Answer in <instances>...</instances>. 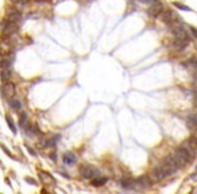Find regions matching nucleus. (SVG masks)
<instances>
[{"instance_id": "1", "label": "nucleus", "mask_w": 197, "mask_h": 194, "mask_svg": "<svg viewBox=\"0 0 197 194\" xmlns=\"http://www.w3.org/2000/svg\"><path fill=\"white\" fill-rule=\"evenodd\" d=\"M173 174H174V171H173L167 164L163 163V162L152 170V175H154V179H155V181H163V179H166L167 176L173 175Z\"/></svg>"}, {"instance_id": "24", "label": "nucleus", "mask_w": 197, "mask_h": 194, "mask_svg": "<svg viewBox=\"0 0 197 194\" xmlns=\"http://www.w3.org/2000/svg\"><path fill=\"white\" fill-rule=\"evenodd\" d=\"M50 158L53 159V160H57V154H55V152H51V154H50Z\"/></svg>"}, {"instance_id": "13", "label": "nucleus", "mask_w": 197, "mask_h": 194, "mask_svg": "<svg viewBox=\"0 0 197 194\" xmlns=\"http://www.w3.org/2000/svg\"><path fill=\"white\" fill-rule=\"evenodd\" d=\"M12 77V71H11V67L9 69H1L0 71V79L3 81V82H8L9 79Z\"/></svg>"}, {"instance_id": "11", "label": "nucleus", "mask_w": 197, "mask_h": 194, "mask_svg": "<svg viewBox=\"0 0 197 194\" xmlns=\"http://www.w3.org/2000/svg\"><path fill=\"white\" fill-rule=\"evenodd\" d=\"M39 178H40V181L43 182V183H50V185H53L54 182H55V179H54L53 176L50 175L47 171L39 172Z\"/></svg>"}, {"instance_id": "5", "label": "nucleus", "mask_w": 197, "mask_h": 194, "mask_svg": "<svg viewBox=\"0 0 197 194\" xmlns=\"http://www.w3.org/2000/svg\"><path fill=\"white\" fill-rule=\"evenodd\" d=\"M80 172L84 178H88V179H93V178L100 175V171L96 170L94 167H92V166H84V167H81Z\"/></svg>"}, {"instance_id": "19", "label": "nucleus", "mask_w": 197, "mask_h": 194, "mask_svg": "<svg viewBox=\"0 0 197 194\" xmlns=\"http://www.w3.org/2000/svg\"><path fill=\"white\" fill-rule=\"evenodd\" d=\"M5 120H7V124H8L9 129H11L13 133H16V128H15V124H13V121L11 120V117H9V116H5Z\"/></svg>"}, {"instance_id": "22", "label": "nucleus", "mask_w": 197, "mask_h": 194, "mask_svg": "<svg viewBox=\"0 0 197 194\" xmlns=\"http://www.w3.org/2000/svg\"><path fill=\"white\" fill-rule=\"evenodd\" d=\"M143 3H147V4H150V5H152V4H157V3H159L158 0H142Z\"/></svg>"}, {"instance_id": "10", "label": "nucleus", "mask_w": 197, "mask_h": 194, "mask_svg": "<svg viewBox=\"0 0 197 194\" xmlns=\"http://www.w3.org/2000/svg\"><path fill=\"white\" fill-rule=\"evenodd\" d=\"M181 147H182V148H184L186 152H189V154L192 155V156H194V154H196V146H193L189 140H185L184 143L181 144Z\"/></svg>"}, {"instance_id": "4", "label": "nucleus", "mask_w": 197, "mask_h": 194, "mask_svg": "<svg viewBox=\"0 0 197 194\" xmlns=\"http://www.w3.org/2000/svg\"><path fill=\"white\" fill-rule=\"evenodd\" d=\"M152 185V181L148 178L147 175H143V176H139L136 179H134V185H132V189L135 190H143V189H147Z\"/></svg>"}, {"instance_id": "12", "label": "nucleus", "mask_w": 197, "mask_h": 194, "mask_svg": "<svg viewBox=\"0 0 197 194\" xmlns=\"http://www.w3.org/2000/svg\"><path fill=\"white\" fill-rule=\"evenodd\" d=\"M63 163L67 164V166H73L76 163V155L73 152H66L63 155Z\"/></svg>"}, {"instance_id": "3", "label": "nucleus", "mask_w": 197, "mask_h": 194, "mask_svg": "<svg viewBox=\"0 0 197 194\" xmlns=\"http://www.w3.org/2000/svg\"><path fill=\"white\" fill-rule=\"evenodd\" d=\"M18 27H19L18 23L9 22L8 19H5L4 22H3V24H1V34H3V36H5V38H7V36H11L18 31Z\"/></svg>"}, {"instance_id": "9", "label": "nucleus", "mask_w": 197, "mask_h": 194, "mask_svg": "<svg viewBox=\"0 0 197 194\" xmlns=\"http://www.w3.org/2000/svg\"><path fill=\"white\" fill-rule=\"evenodd\" d=\"M189 42H186V40H182V39H178V38H175V40L173 42V44H171V47L174 49L175 51H181V50H184L186 46H188Z\"/></svg>"}, {"instance_id": "16", "label": "nucleus", "mask_w": 197, "mask_h": 194, "mask_svg": "<svg viewBox=\"0 0 197 194\" xmlns=\"http://www.w3.org/2000/svg\"><path fill=\"white\" fill-rule=\"evenodd\" d=\"M107 183V178H98V176H96V178H93L92 179V185L93 186H103Z\"/></svg>"}, {"instance_id": "23", "label": "nucleus", "mask_w": 197, "mask_h": 194, "mask_svg": "<svg viewBox=\"0 0 197 194\" xmlns=\"http://www.w3.org/2000/svg\"><path fill=\"white\" fill-rule=\"evenodd\" d=\"M1 148H3V150L5 151V154H7V155H9V156H11V152H9V151H8V148H7V147H5L4 144H1Z\"/></svg>"}, {"instance_id": "8", "label": "nucleus", "mask_w": 197, "mask_h": 194, "mask_svg": "<svg viewBox=\"0 0 197 194\" xmlns=\"http://www.w3.org/2000/svg\"><path fill=\"white\" fill-rule=\"evenodd\" d=\"M162 18V20L166 23V24H170L173 20L175 19V16H174V13L171 12V11H167V9H165V11H162V13L159 15Z\"/></svg>"}, {"instance_id": "15", "label": "nucleus", "mask_w": 197, "mask_h": 194, "mask_svg": "<svg viewBox=\"0 0 197 194\" xmlns=\"http://www.w3.org/2000/svg\"><path fill=\"white\" fill-rule=\"evenodd\" d=\"M9 20V22H13V23H18L20 22V19H22V15H20V12H18V11H12V12L8 15V18H7Z\"/></svg>"}, {"instance_id": "20", "label": "nucleus", "mask_w": 197, "mask_h": 194, "mask_svg": "<svg viewBox=\"0 0 197 194\" xmlns=\"http://www.w3.org/2000/svg\"><path fill=\"white\" fill-rule=\"evenodd\" d=\"M174 7H177V8H179V9H182V11H192L189 7H186V5H184V4H181V3H174Z\"/></svg>"}, {"instance_id": "6", "label": "nucleus", "mask_w": 197, "mask_h": 194, "mask_svg": "<svg viewBox=\"0 0 197 194\" xmlns=\"http://www.w3.org/2000/svg\"><path fill=\"white\" fill-rule=\"evenodd\" d=\"M0 92H1L3 97H5V98H11V97L15 96V85L9 84V82H5V84L1 86Z\"/></svg>"}, {"instance_id": "26", "label": "nucleus", "mask_w": 197, "mask_h": 194, "mask_svg": "<svg viewBox=\"0 0 197 194\" xmlns=\"http://www.w3.org/2000/svg\"><path fill=\"white\" fill-rule=\"evenodd\" d=\"M196 171H197V166H196Z\"/></svg>"}, {"instance_id": "21", "label": "nucleus", "mask_w": 197, "mask_h": 194, "mask_svg": "<svg viewBox=\"0 0 197 194\" xmlns=\"http://www.w3.org/2000/svg\"><path fill=\"white\" fill-rule=\"evenodd\" d=\"M26 181L28 182L30 185H34V186H35V185H38V183H36V181H35V179H32V178H30V176H26Z\"/></svg>"}, {"instance_id": "25", "label": "nucleus", "mask_w": 197, "mask_h": 194, "mask_svg": "<svg viewBox=\"0 0 197 194\" xmlns=\"http://www.w3.org/2000/svg\"><path fill=\"white\" fill-rule=\"evenodd\" d=\"M190 30L193 31V35L197 36V30H196V28H194V27H190Z\"/></svg>"}, {"instance_id": "7", "label": "nucleus", "mask_w": 197, "mask_h": 194, "mask_svg": "<svg viewBox=\"0 0 197 194\" xmlns=\"http://www.w3.org/2000/svg\"><path fill=\"white\" fill-rule=\"evenodd\" d=\"M163 11V7H162L161 3H157V4H152L150 5V8H148V13L151 15V16H159Z\"/></svg>"}, {"instance_id": "17", "label": "nucleus", "mask_w": 197, "mask_h": 194, "mask_svg": "<svg viewBox=\"0 0 197 194\" xmlns=\"http://www.w3.org/2000/svg\"><path fill=\"white\" fill-rule=\"evenodd\" d=\"M27 121H28V120H27V115H26V113H22V115H20V119H19V125L26 129L27 125H28V123H27Z\"/></svg>"}, {"instance_id": "18", "label": "nucleus", "mask_w": 197, "mask_h": 194, "mask_svg": "<svg viewBox=\"0 0 197 194\" xmlns=\"http://www.w3.org/2000/svg\"><path fill=\"white\" fill-rule=\"evenodd\" d=\"M9 105H11V108H12L13 110H19L22 108V102L19 101V100H11Z\"/></svg>"}, {"instance_id": "2", "label": "nucleus", "mask_w": 197, "mask_h": 194, "mask_svg": "<svg viewBox=\"0 0 197 194\" xmlns=\"http://www.w3.org/2000/svg\"><path fill=\"white\" fill-rule=\"evenodd\" d=\"M174 156L177 158V160H178V163L181 167H184L185 164H188L190 160L193 159V156L189 152H186V151L182 148V147H179V148H177L174 152Z\"/></svg>"}, {"instance_id": "14", "label": "nucleus", "mask_w": 197, "mask_h": 194, "mask_svg": "<svg viewBox=\"0 0 197 194\" xmlns=\"http://www.w3.org/2000/svg\"><path fill=\"white\" fill-rule=\"evenodd\" d=\"M184 66L188 69V70H190V71H197V61H196V58H190L189 61H186L184 63Z\"/></svg>"}]
</instances>
